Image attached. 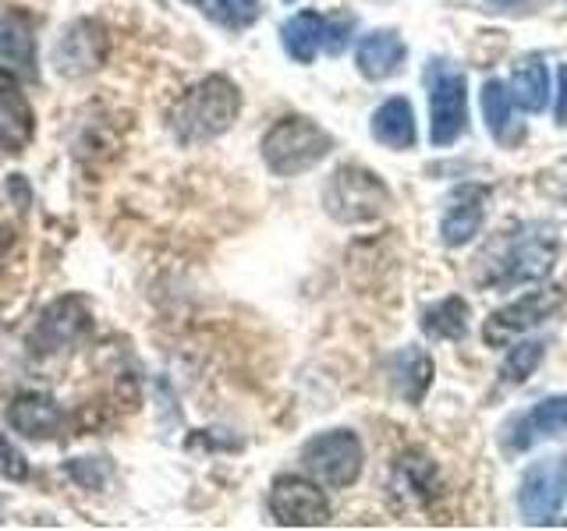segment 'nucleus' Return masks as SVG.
<instances>
[{"instance_id": "1", "label": "nucleus", "mask_w": 567, "mask_h": 531, "mask_svg": "<svg viewBox=\"0 0 567 531\" xmlns=\"http://www.w3.org/2000/svg\"><path fill=\"white\" fill-rule=\"evenodd\" d=\"M557 252L560 238L554 223L518 220L483 244L472 266V280L489 291H514L525 283H539L554 270Z\"/></svg>"}, {"instance_id": "2", "label": "nucleus", "mask_w": 567, "mask_h": 531, "mask_svg": "<svg viewBox=\"0 0 567 531\" xmlns=\"http://www.w3.org/2000/svg\"><path fill=\"white\" fill-rule=\"evenodd\" d=\"M238 114H241L238 85L224 75H209L174 103L171 132L182 146H199V142L224 135L238 121Z\"/></svg>"}, {"instance_id": "3", "label": "nucleus", "mask_w": 567, "mask_h": 531, "mask_svg": "<svg viewBox=\"0 0 567 531\" xmlns=\"http://www.w3.org/2000/svg\"><path fill=\"white\" fill-rule=\"evenodd\" d=\"M333 149V135L312 117H284L262 135V159L277 177L306 174L323 164Z\"/></svg>"}, {"instance_id": "4", "label": "nucleus", "mask_w": 567, "mask_h": 531, "mask_svg": "<svg viewBox=\"0 0 567 531\" xmlns=\"http://www.w3.org/2000/svg\"><path fill=\"white\" fill-rule=\"evenodd\" d=\"M425 88H430V138L433 146H454L468 132V82L465 71L451 61L433 58L425 67Z\"/></svg>"}, {"instance_id": "5", "label": "nucleus", "mask_w": 567, "mask_h": 531, "mask_svg": "<svg viewBox=\"0 0 567 531\" xmlns=\"http://www.w3.org/2000/svg\"><path fill=\"white\" fill-rule=\"evenodd\" d=\"M323 206L337 223H369L390 206V188L369 167L344 164L330 174L323 188Z\"/></svg>"}, {"instance_id": "6", "label": "nucleus", "mask_w": 567, "mask_h": 531, "mask_svg": "<svg viewBox=\"0 0 567 531\" xmlns=\"http://www.w3.org/2000/svg\"><path fill=\"white\" fill-rule=\"evenodd\" d=\"M362 460H365L362 439L351 429L319 433L301 447V465H306V471H312L319 482L330 489H348L359 482Z\"/></svg>"}, {"instance_id": "7", "label": "nucleus", "mask_w": 567, "mask_h": 531, "mask_svg": "<svg viewBox=\"0 0 567 531\" xmlns=\"http://www.w3.org/2000/svg\"><path fill=\"white\" fill-rule=\"evenodd\" d=\"M567 500V457H539L518 486V510L528 524H554Z\"/></svg>"}, {"instance_id": "8", "label": "nucleus", "mask_w": 567, "mask_h": 531, "mask_svg": "<svg viewBox=\"0 0 567 531\" xmlns=\"http://www.w3.org/2000/svg\"><path fill=\"white\" fill-rule=\"evenodd\" d=\"M106 29L96 22V18H79V22L64 25V32L53 43V71L64 79H85L93 71L103 67L106 61Z\"/></svg>"}, {"instance_id": "9", "label": "nucleus", "mask_w": 567, "mask_h": 531, "mask_svg": "<svg viewBox=\"0 0 567 531\" xmlns=\"http://www.w3.org/2000/svg\"><path fill=\"white\" fill-rule=\"evenodd\" d=\"M564 305V288H539V291H528L522 298H514L511 305L496 309L489 315V323L483 330V336L493 347H504L511 344L514 336H522L528 330H536L539 323H546L549 315Z\"/></svg>"}, {"instance_id": "10", "label": "nucleus", "mask_w": 567, "mask_h": 531, "mask_svg": "<svg viewBox=\"0 0 567 531\" xmlns=\"http://www.w3.org/2000/svg\"><path fill=\"white\" fill-rule=\"evenodd\" d=\"M270 510L274 521L284 528H319L330 521V500L309 478L284 475L270 489Z\"/></svg>"}, {"instance_id": "11", "label": "nucleus", "mask_w": 567, "mask_h": 531, "mask_svg": "<svg viewBox=\"0 0 567 531\" xmlns=\"http://www.w3.org/2000/svg\"><path fill=\"white\" fill-rule=\"evenodd\" d=\"M89 330V312H85V301L82 298H58L53 305L40 315L32 336H29V347L32 354L40 358H53L68 347H75Z\"/></svg>"}, {"instance_id": "12", "label": "nucleus", "mask_w": 567, "mask_h": 531, "mask_svg": "<svg viewBox=\"0 0 567 531\" xmlns=\"http://www.w3.org/2000/svg\"><path fill=\"white\" fill-rule=\"evenodd\" d=\"M557 436H567V394L546 397L539 404H532L518 418H511L504 425L501 447L504 454H525L536 447V442L557 439Z\"/></svg>"}, {"instance_id": "13", "label": "nucleus", "mask_w": 567, "mask_h": 531, "mask_svg": "<svg viewBox=\"0 0 567 531\" xmlns=\"http://www.w3.org/2000/svg\"><path fill=\"white\" fill-rule=\"evenodd\" d=\"M486 206H489V188L483 185L454 188L447 209L440 217V241L447 248H465L468 241H475V235L486 223Z\"/></svg>"}, {"instance_id": "14", "label": "nucleus", "mask_w": 567, "mask_h": 531, "mask_svg": "<svg viewBox=\"0 0 567 531\" xmlns=\"http://www.w3.org/2000/svg\"><path fill=\"white\" fill-rule=\"evenodd\" d=\"M408 46L394 29H372L359 40V50H354V64H359L362 79L369 82H383L394 79L404 67Z\"/></svg>"}, {"instance_id": "15", "label": "nucleus", "mask_w": 567, "mask_h": 531, "mask_svg": "<svg viewBox=\"0 0 567 531\" xmlns=\"http://www.w3.org/2000/svg\"><path fill=\"white\" fill-rule=\"evenodd\" d=\"M386 376L404 404H422L425 389L433 386V358L422 347H401L386 358Z\"/></svg>"}, {"instance_id": "16", "label": "nucleus", "mask_w": 567, "mask_h": 531, "mask_svg": "<svg viewBox=\"0 0 567 531\" xmlns=\"http://www.w3.org/2000/svg\"><path fill=\"white\" fill-rule=\"evenodd\" d=\"M8 421L14 433H22L29 439H50L61 429V407L47 394H18L8 407Z\"/></svg>"}, {"instance_id": "17", "label": "nucleus", "mask_w": 567, "mask_h": 531, "mask_svg": "<svg viewBox=\"0 0 567 531\" xmlns=\"http://www.w3.org/2000/svg\"><path fill=\"white\" fill-rule=\"evenodd\" d=\"M507 93L514 106H522L528 114H543L549 103V71L539 53H525V58L514 61L511 79H507Z\"/></svg>"}, {"instance_id": "18", "label": "nucleus", "mask_w": 567, "mask_h": 531, "mask_svg": "<svg viewBox=\"0 0 567 531\" xmlns=\"http://www.w3.org/2000/svg\"><path fill=\"white\" fill-rule=\"evenodd\" d=\"M32 106L11 79H0V149L22 153L32 138Z\"/></svg>"}, {"instance_id": "19", "label": "nucleus", "mask_w": 567, "mask_h": 531, "mask_svg": "<svg viewBox=\"0 0 567 531\" xmlns=\"http://www.w3.org/2000/svg\"><path fill=\"white\" fill-rule=\"evenodd\" d=\"M372 138L380 142L386 149H412L419 142V128H415V111L412 103L404 96H390L377 106V114H372Z\"/></svg>"}, {"instance_id": "20", "label": "nucleus", "mask_w": 567, "mask_h": 531, "mask_svg": "<svg viewBox=\"0 0 567 531\" xmlns=\"http://www.w3.org/2000/svg\"><path fill=\"white\" fill-rule=\"evenodd\" d=\"M478 106H483V121H486L489 135L501 142V146H518L525 138V124L518 121V114H514V100L504 82L489 79L483 85V93H478Z\"/></svg>"}, {"instance_id": "21", "label": "nucleus", "mask_w": 567, "mask_h": 531, "mask_svg": "<svg viewBox=\"0 0 567 531\" xmlns=\"http://www.w3.org/2000/svg\"><path fill=\"white\" fill-rule=\"evenodd\" d=\"M468 319H472L468 301L451 294V298L433 301V305H425L419 326L425 336H433V341H461V336L468 333Z\"/></svg>"}, {"instance_id": "22", "label": "nucleus", "mask_w": 567, "mask_h": 531, "mask_svg": "<svg viewBox=\"0 0 567 531\" xmlns=\"http://www.w3.org/2000/svg\"><path fill=\"white\" fill-rule=\"evenodd\" d=\"M0 64L25 71V75L35 71V35L29 18L0 14Z\"/></svg>"}, {"instance_id": "23", "label": "nucleus", "mask_w": 567, "mask_h": 531, "mask_svg": "<svg viewBox=\"0 0 567 531\" xmlns=\"http://www.w3.org/2000/svg\"><path fill=\"white\" fill-rule=\"evenodd\" d=\"M280 43L288 50V58L298 64H312L319 46H323V14L298 11L280 25Z\"/></svg>"}, {"instance_id": "24", "label": "nucleus", "mask_w": 567, "mask_h": 531, "mask_svg": "<svg viewBox=\"0 0 567 531\" xmlns=\"http://www.w3.org/2000/svg\"><path fill=\"white\" fill-rule=\"evenodd\" d=\"M543 358H546V344L543 341H522V344H514L511 354H507V362H504V368H501V383L504 386H522V383H528V376L539 368Z\"/></svg>"}, {"instance_id": "25", "label": "nucleus", "mask_w": 567, "mask_h": 531, "mask_svg": "<svg viewBox=\"0 0 567 531\" xmlns=\"http://www.w3.org/2000/svg\"><path fill=\"white\" fill-rule=\"evenodd\" d=\"M398 471H401V482L412 489L419 500H425V496L436 489V468L425 454H404L398 460Z\"/></svg>"}, {"instance_id": "26", "label": "nucleus", "mask_w": 567, "mask_h": 531, "mask_svg": "<svg viewBox=\"0 0 567 531\" xmlns=\"http://www.w3.org/2000/svg\"><path fill=\"white\" fill-rule=\"evenodd\" d=\"M220 22L230 29H245L259 18V0H217Z\"/></svg>"}, {"instance_id": "27", "label": "nucleus", "mask_w": 567, "mask_h": 531, "mask_svg": "<svg viewBox=\"0 0 567 531\" xmlns=\"http://www.w3.org/2000/svg\"><path fill=\"white\" fill-rule=\"evenodd\" d=\"M68 475L75 478V482H82L85 489H100L103 478L111 475V465H103L100 457H82V460H71Z\"/></svg>"}, {"instance_id": "28", "label": "nucleus", "mask_w": 567, "mask_h": 531, "mask_svg": "<svg viewBox=\"0 0 567 531\" xmlns=\"http://www.w3.org/2000/svg\"><path fill=\"white\" fill-rule=\"evenodd\" d=\"M354 29V18L351 14H333V18H323V50L327 53H341L348 46V35Z\"/></svg>"}, {"instance_id": "29", "label": "nucleus", "mask_w": 567, "mask_h": 531, "mask_svg": "<svg viewBox=\"0 0 567 531\" xmlns=\"http://www.w3.org/2000/svg\"><path fill=\"white\" fill-rule=\"evenodd\" d=\"M0 475L11 478V482H25L29 478V460L18 454V447L4 433H0Z\"/></svg>"}, {"instance_id": "30", "label": "nucleus", "mask_w": 567, "mask_h": 531, "mask_svg": "<svg viewBox=\"0 0 567 531\" xmlns=\"http://www.w3.org/2000/svg\"><path fill=\"white\" fill-rule=\"evenodd\" d=\"M557 124H567V64H560V75H557Z\"/></svg>"}, {"instance_id": "31", "label": "nucleus", "mask_w": 567, "mask_h": 531, "mask_svg": "<svg viewBox=\"0 0 567 531\" xmlns=\"http://www.w3.org/2000/svg\"><path fill=\"white\" fill-rule=\"evenodd\" d=\"M483 4H489L493 11H511V8H522L525 0H483Z\"/></svg>"}, {"instance_id": "32", "label": "nucleus", "mask_w": 567, "mask_h": 531, "mask_svg": "<svg viewBox=\"0 0 567 531\" xmlns=\"http://www.w3.org/2000/svg\"><path fill=\"white\" fill-rule=\"evenodd\" d=\"M288 4H291V0H288Z\"/></svg>"}]
</instances>
